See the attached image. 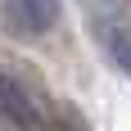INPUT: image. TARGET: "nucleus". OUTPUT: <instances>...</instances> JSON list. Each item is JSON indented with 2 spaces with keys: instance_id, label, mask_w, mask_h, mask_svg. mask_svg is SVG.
Returning <instances> with one entry per match:
<instances>
[{
  "instance_id": "4",
  "label": "nucleus",
  "mask_w": 131,
  "mask_h": 131,
  "mask_svg": "<svg viewBox=\"0 0 131 131\" xmlns=\"http://www.w3.org/2000/svg\"><path fill=\"white\" fill-rule=\"evenodd\" d=\"M68 131H86V127H81V122H77V118H68Z\"/></svg>"
},
{
  "instance_id": "1",
  "label": "nucleus",
  "mask_w": 131,
  "mask_h": 131,
  "mask_svg": "<svg viewBox=\"0 0 131 131\" xmlns=\"http://www.w3.org/2000/svg\"><path fill=\"white\" fill-rule=\"evenodd\" d=\"M0 122H9L18 131H45V113L32 104V95L18 86L14 77L0 72Z\"/></svg>"
},
{
  "instance_id": "2",
  "label": "nucleus",
  "mask_w": 131,
  "mask_h": 131,
  "mask_svg": "<svg viewBox=\"0 0 131 131\" xmlns=\"http://www.w3.org/2000/svg\"><path fill=\"white\" fill-rule=\"evenodd\" d=\"M5 18H9L14 32H50L59 23V0H5Z\"/></svg>"
},
{
  "instance_id": "3",
  "label": "nucleus",
  "mask_w": 131,
  "mask_h": 131,
  "mask_svg": "<svg viewBox=\"0 0 131 131\" xmlns=\"http://www.w3.org/2000/svg\"><path fill=\"white\" fill-rule=\"evenodd\" d=\"M104 45H108V54H113V63L131 77V27H127V23L104 27Z\"/></svg>"
}]
</instances>
